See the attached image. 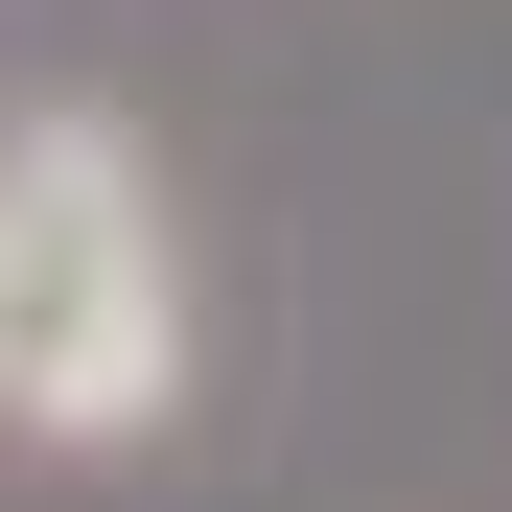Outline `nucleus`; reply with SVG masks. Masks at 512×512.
Wrapping results in <instances>:
<instances>
[{
	"instance_id": "1",
	"label": "nucleus",
	"mask_w": 512,
	"mask_h": 512,
	"mask_svg": "<svg viewBox=\"0 0 512 512\" xmlns=\"http://www.w3.org/2000/svg\"><path fill=\"white\" fill-rule=\"evenodd\" d=\"M187 419V233L117 94L0 117V443L24 466H140Z\"/></svg>"
}]
</instances>
